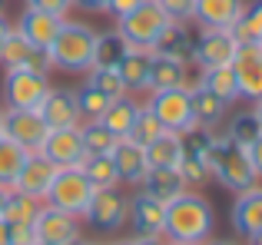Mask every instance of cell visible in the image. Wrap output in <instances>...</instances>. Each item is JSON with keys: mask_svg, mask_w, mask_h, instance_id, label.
<instances>
[{"mask_svg": "<svg viewBox=\"0 0 262 245\" xmlns=\"http://www.w3.org/2000/svg\"><path fill=\"white\" fill-rule=\"evenodd\" d=\"M212 229H216V209L209 206L206 195L186 189L183 195L166 202V219H163V239L166 242L203 245L206 239H212Z\"/></svg>", "mask_w": 262, "mask_h": 245, "instance_id": "1", "label": "cell"}, {"mask_svg": "<svg viewBox=\"0 0 262 245\" xmlns=\"http://www.w3.org/2000/svg\"><path fill=\"white\" fill-rule=\"evenodd\" d=\"M206 169L229 192H246V189H252L259 182L256 169H252V159H249V149L226 139L219 129L212 133L209 146H206Z\"/></svg>", "mask_w": 262, "mask_h": 245, "instance_id": "2", "label": "cell"}, {"mask_svg": "<svg viewBox=\"0 0 262 245\" xmlns=\"http://www.w3.org/2000/svg\"><path fill=\"white\" fill-rule=\"evenodd\" d=\"M96 33L83 20H63L50 43V63L67 73H86L93 66V50H96Z\"/></svg>", "mask_w": 262, "mask_h": 245, "instance_id": "3", "label": "cell"}, {"mask_svg": "<svg viewBox=\"0 0 262 245\" xmlns=\"http://www.w3.org/2000/svg\"><path fill=\"white\" fill-rule=\"evenodd\" d=\"M173 23V20L166 17V10H163L156 0H143L136 10H129L126 17L116 20V33H120L123 40H126L129 50H153L156 40H160V33L166 30V27Z\"/></svg>", "mask_w": 262, "mask_h": 245, "instance_id": "4", "label": "cell"}, {"mask_svg": "<svg viewBox=\"0 0 262 245\" xmlns=\"http://www.w3.org/2000/svg\"><path fill=\"white\" fill-rule=\"evenodd\" d=\"M0 90H4V110H40V103L50 93V73L13 66L4 70Z\"/></svg>", "mask_w": 262, "mask_h": 245, "instance_id": "5", "label": "cell"}, {"mask_svg": "<svg viewBox=\"0 0 262 245\" xmlns=\"http://www.w3.org/2000/svg\"><path fill=\"white\" fill-rule=\"evenodd\" d=\"M93 192H96V189L90 186V179L83 176V169L70 166V169H60V173H57V179H53V186H50V192H47L43 202H47V206H53V209H63V212L77 215V219H83V212H86L90 199H93Z\"/></svg>", "mask_w": 262, "mask_h": 245, "instance_id": "6", "label": "cell"}, {"mask_svg": "<svg viewBox=\"0 0 262 245\" xmlns=\"http://www.w3.org/2000/svg\"><path fill=\"white\" fill-rule=\"evenodd\" d=\"M146 110L160 119L166 133H183L192 126V106H189V86H176V90H149Z\"/></svg>", "mask_w": 262, "mask_h": 245, "instance_id": "7", "label": "cell"}, {"mask_svg": "<svg viewBox=\"0 0 262 245\" xmlns=\"http://www.w3.org/2000/svg\"><path fill=\"white\" fill-rule=\"evenodd\" d=\"M83 219L96 232H120L129 219V195L120 189H96Z\"/></svg>", "mask_w": 262, "mask_h": 245, "instance_id": "8", "label": "cell"}, {"mask_svg": "<svg viewBox=\"0 0 262 245\" xmlns=\"http://www.w3.org/2000/svg\"><path fill=\"white\" fill-rule=\"evenodd\" d=\"M50 126L43 122L37 110H7L4 113V136L17 146H24L27 153H40Z\"/></svg>", "mask_w": 262, "mask_h": 245, "instance_id": "9", "label": "cell"}, {"mask_svg": "<svg viewBox=\"0 0 262 245\" xmlns=\"http://www.w3.org/2000/svg\"><path fill=\"white\" fill-rule=\"evenodd\" d=\"M33 232H37V242L47 245H73L80 242V219L63 209H53V206H40L37 219H33Z\"/></svg>", "mask_w": 262, "mask_h": 245, "instance_id": "10", "label": "cell"}, {"mask_svg": "<svg viewBox=\"0 0 262 245\" xmlns=\"http://www.w3.org/2000/svg\"><path fill=\"white\" fill-rule=\"evenodd\" d=\"M236 37L232 30H199L196 50H192V63L199 70H212V66H232L236 60Z\"/></svg>", "mask_w": 262, "mask_h": 245, "instance_id": "11", "label": "cell"}, {"mask_svg": "<svg viewBox=\"0 0 262 245\" xmlns=\"http://www.w3.org/2000/svg\"><path fill=\"white\" fill-rule=\"evenodd\" d=\"M229 222L232 232L246 242H256L262 235V186L256 182L246 192H236V202L229 209Z\"/></svg>", "mask_w": 262, "mask_h": 245, "instance_id": "12", "label": "cell"}, {"mask_svg": "<svg viewBox=\"0 0 262 245\" xmlns=\"http://www.w3.org/2000/svg\"><path fill=\"white\" fill-rule=\"evenodd\" d=\"M0 66L4 70H13V66H27V70H40V73H50L53 63H50V50H40L33 46L30 40H24L13 27L7 33L4 46H0Z\"/></svg>", "mask_w": 262, "mask_h": 245, "instance_id": "13", "label": "cell"}, {"mask_svg": "<svg viewBox=\"0 0 262 245\" xmlns=\"http://www.w3.org/2000/svg\"><path fill=\"white\" fill-rule=\"evenodd\" d=\"M232 73H236V83H239V96L259 103L262 100V46L239 43L236 60H232Z\"/></svg>", "mask_w": 262, "mask_h": 245, "instance_id": "14", "label": "cell"}, {"mask_svg": "<svg viewBox=\"0 0 262 245\" xmlns=\"http://www.w3.org/2000/svg\"><path fill=\"white\" fill-rule=\"evenodd\" d=\"M40 153L53 162L57 169H70V166H80L86 159V149H83V139H80V126H67V129H50L40 146Z\"/></svg>", "mask_w": 262, "mask_h": 245, "instance_id": "15", "label": "cell"}, {"mask_svg": "<svg viewBox=\"0 0 262 245\" xmlns=\"http://www.w3.org/2000/svg\"><path fill=\"white\" fill-rule=\"evenodd\" d=\"M40 116L50 129H67V126H80L83 116H80V106H77V93L67 90V86H50L47 100L40 103Z\"/></svg>", "mask_w": 262, "mask_h": 245, "instance_id": "16", "label": "cell"}, {"mask_svg": "<svg viewBox=\"0 0 262 245\" xmlns=\"http://www.w3.org/2000/svg\"><path fill=\"white\" fill-rule=\"evenodd\" d=\"M57 173L60 169L53 166L43 153H30L27 162H24V169H20V176H17V182H13V189H20V192H27V195L43 202L47 192H50V186H53V179H57Z\"/></svg>", "mask_w": 262, "mask_h": 245, "instance_id": "17", "label": "cell"}, {"mask_svg": "<svg viewBox=\"0 0 262 245\" xmlns=\"http://www.w3.org/2000/svg\"><path fill=\"white\" fill-rule=\"evenodd\" d=\"M243 10L246 0H196L192 20L199 23V30H232Z\"/></svg>", "mask_w": 262, "mask_h": 245, "instance_id": "18", "label": "cell"}, {"mask_svg": "<svg viewBox=\"0 0 262 245\" xmlns=\"http://www.w3.org/2000/svg\"><path fill=\"white\" fill-rule=\"evenodd\" d=\"M163 219H166V206L156 202L153 195H146L140 189L136 195H129V226L133 235H163Z\"/></svg>", "mask_w": 262, "mask_h": 245, "instance_id": "19", "label": "cell"}, {"mask_svg": "<svg viewBox=\"0 0 262 245\" xmlns=\"http://www.w3.org/2000/svg\"><path fill=\"white\" fill-rule=\"evenodd\" d=\"M67 17H53V13L47 10H33V7H27L24 13H20L17 20V33L24 40H30L33 46H40V50H50L53 37H57L60 23H63Z\"/></svg>", "mask_w": 262, "mask_h": 245, "instance_id": "20", "label": "cell"}, {"mask_svg": "<svg viewBox=\"0 0 262 245\" xmlns=\"http://www.w3.org/2000/svg\"><path fill=\"white\" fill-rule=\"evenodd\" d=\"M189 106H192V122L196 126H206V129H219L226 119V113H229V103H226L223 96H216L212 90H206V86L192 83L189 86Z\"/></svg>", "mask_w": 262, "mask_h": 245, "instance_id": "21", "label": "cell"}, {"mask_svg": "<svg viewBox=\"0 0 262 245\" xmlns=\"http://www.w3.org/2000/svg\"><path fill=\"white\" fill-rule=\"evenodd\" d=\"M113 162H116V169H120V179L126 182V186H140L143 176L149 173L146 146H140V142L126 139V136H123V139L113 146Z\"/></svg>", "mask_w": 262, "mask_h": 245, "instance_id": "22", "label": "cell"}, {"mask_svg": "<svg viewBox=\"0 0 262 245\" xmlns=\"http://www.w3.org/2000/svg\"><path fill=\"white\" fill-rule=\"evenodd\" d=\"M189 86V63L149 53V90H176Z\"/></svg>", "mask_w": 262, "mask_h": 245, "instance_id": "23", "label": "cell"}, {"mask_svg": "<svg viewBox=\"0 0 262 245\" xmlns=\"http://www.w3.org/2000/svg\"><path fill=\"white\" fill-rule=\"evenodd\" d=\"M192 50H196V37L189 33L186 23H169L166 30L160 33L156 46L149 53H160V57H169V60H183V63H192Z\"/></svg>", "mask_w": 262, "mask_h": 245, "instance_id": "24", "label": "cell"}, {"mask_svg": "<svg viewBox=\"0 0 262 245\" xmlns=\"http://www.w3.org/2000/svg\"><path fill=\"white\" fill-rule=\"evenodd\" d=\"M140 189L166 206V202H173L176 195L186 192V182H183V176H179V169H149V173L143 176Z\"/></svg>", "mask_w": 262, "mask_h": 245, "instance_id": "25", "label": "cell"}, {"mask_svg": "<svg viewBox=\"0 0 262 245\" xmlns=\"http://www.w3.org/2000/svg\"><path fill=\"white\" fill-rule=\"evenodd\" d=\"M83 176L90 179L93 189H120L123 179H120V169L113 162V153H90L83 162H80Z\"/></svg>", "mask_w": 262, "mask_h": 245, "instance_id": "26", "label": "cell"}, {"mask_svg": "<svg viewBox=\"0 0 262 245\" xmlns=\"http://www.w3.org/2000/svg\"><path fill=\"white\" fill-rule=\"evenodd\" d=\"M140 106L143 103H136L133 96H116V100H110L106 103V110L100 113V122L110 129L113 136H129V126H133V119H136V113H140Z\"/></svg>", "mask_w": 262, "mask_h": 245, "instance_id": "27", "label": "cell"}, {"mask_svg": "<svg viewBox=\"0 0 262 245\" xmlns=\"http://www.w3.org/2000/svg\"><path fill=\"white\" fill-rule=\"evenodd\" d=\"M146 159H149V169H176L179 159H183L179 133H160L146 146Z\"/></svg>", "mask_w": 262, "mask_h": 245, "instance_id": "28", "label": "cell"}, {"mask_svg": "<svg viewBox=\"0 0 262 245\" xmlns=\"http://www.w3.org/2000/svg\"><path fill=\"white\" fill-rule=\"evenodd\" d=\"M199 86H206V90H212L216 96H223L226 103H236L239 96V83H236V73H232V66H212V70H199Z\"/></svg>", "mask_w": 262, "mask_h": 245, "instance_id": "29", "label": "cell"}, {"mask_svg": "<svg viewBox=\"0 0 262 245\" xmlns=\"http://www.w3.org/2000/svg\"><path fill=\"white\" fill-rule=\"evenodd\" d=\"M120 77L126 83V90H149V53L146 50H129L126 57L120 60Z\"/></svg>", "mask_w": 262, "mask_h": 245, "instance_id": "30", "label": "cell"}, {"mask_svg": "<svg viewBox=\"0 0 262 245\" xmlns=\"http://www.w3.org/2000/svg\"><path fill=\"white\" fill-rule=\"evenodd\" d=\"M129 53L126 40L120 37L116 30H103L96 33V50H93V66H120V60Z\"/></svg>", "mask_w": 262, "mask_h": 245, "instance_id": "31", "label": "cell"}, {"mask_svg": "<svg viewBox=\"0 0 262 245\" xmlns=\"http://www.w3.org/2000/svg\"><path fill=\"white\" fill-rule=\"evenodd\" d=\"M27 156L30 153H27L24 146H17V142H10L7 136H0V186L4 189H13V182H17Z\"/></svg>", "mask_w": 262, "mask_h": 245, "instance_id": "32", "label": "cell"}, {"mask_svg": "<svg viewBox=\"0 0 262 245\" xmlns=\"http://www.w3.org/2000/svg\"><path fill=\"white\" fill-rule=\"evenodd\" d=\"M40 206H43L40 199L20 192V189H10V192H7V202H4L0 219H7L10 226H13V222H33V219H37V212H40Z\"/></svg>", "mask_w": 262, "mask_h": 245, "instance_id": "33", "label": "cell"}, {"mask_svg": "<svg viewBox=\"0 0 262 245\" xmlns=\"http://www.w3.org/2000/svg\"><path fill=\"white\" fill-rule=\"evenodd\" d=\"M223 136L226 139H232V142H239V146H246L249 149L252 142L262 136V126H259V119H256V113L252 110H243V113H236L229 122H226V129H223Z\"/></svg>", "mask_w": 262, "mask_h": 245, "instance_id": "34", "label": "cell"}, {"mask_svg": "<svg viewBox=\"0 0 262 245\" xmlns=\"http://www.w3.org/2000/svg\"><path fill=\"white\" fill-rule=\"evenodd\" d=\"M86 83L93 86V90H100L106 100H116V96H126V83H123L120 70H113V66H90V70L83 73Z\"/></svg>", "mask_w": 262, "mask_h": 245, "instance_id": "35", "label": "cell"}, {"mask_svg": "<svg viewBox=\"0 0 262 245\" xmlns=\"http://www.w3.org/2000/svg\"><path fill=\"white\" fill-rule=\"evenodd\" d=\"M80 139H83V149L90 156V153H113V146L120 142V136H113L100 119H83L80 122Z\"/></svg>", "mask_w": 262, "mask_h": 245, "instance_id": "36", "label": "cell"}, {"mask_svg": "<svg viewBox=\"0 0 262 245\" xmlns=\"http://www.w3.org/2000/svg\"><path fill=\"white\" fill-rule=\"evenodd\" d=\"M232 37H236V43H259L262 40V0L246 4L243 17L232 27Z\"/></svg>", "mask_w": 262, "mask_h": 245, "instance_id": "37", "label": "cell"}, {"mask_svg": "<svg viewBox=\"0 0 262 245\" xmlns=\"http://www.w3.org/2000/svg\"><path fill=\"white\" fill-rule=\"evenodd\" d=\"M179 176H183V182H186V189H192V192H199V189L206 186V182L212 179L209 176V169H206V159L203 156H189V153H183V159H179Z\"/></svg>", "mask_w": 262, "mask_h": 245, "instance_id": "38", "label": "cell"}, {"mask_svg": "<svg viewBox=\"0 0 262 245\" xmlns=\"http://www.w3.org/2000/svg\"><path fill=\"white\" fill-rule=\"evenodd\" d=\"M160 133H166V129L160 126V119H156L146 106H140V113H136V119H133V126H129V136H126V139L140 142V146H149V142H153Z\"/></svg>", "mask_w": 262, "mask_h": 245, "instance_id": "39", "label": "cell"}, {"mask_svg": "<svg viewBox=\"0 0 262 245\" xmlns=\"http://www.w3.org/2000/svg\"><path fill=\"white\" fill-rule=\"evenodd\" d=\"M73 93H77V106H80V116H83V119H100V113L106 110V103H110V100L103 96L100 90H93L90 83H83L80 90H73Z\"/></svg>", "mask_w": 262, "mask_h": 245, "instance_id": "40", "label": "cell"}, {"mask_svg": "<svg viewBox=\"0 0 262 245\" xmlns=\"http://www.w3.org/2000/svg\"><path fill=\"white\" fill-rule=\"evenodd\" d=\"M156 4L166 10L169 20H176V23H189V20H192V4H196V0H156Z\"/></svg>", "mask_w": 262, "mask_h": 245, "instance_id": "41", "label": "cell"}, {"mask_svg": "<svg viewBox=\"0 0 262 245\" xmlns=\"http://www.w3.org/2000/svg\"><path fill=\"white\" fill-rule=\"evenodd\" d=\"M27 7L47 10V13H53V17H67V13L73 10V0H27Z\"/></svg>", "mask_w": 262, "mask_h": 245, "instance_id": "42", "label": "cell"}, {"mask_svg": "<svg viewBox=\"0 0 262 245\" xmlns=\"http://www.w3.org/2000/svg\"><path fill=\"white\" fill-rule=\"evenodd\" d=\"M10 245H37L33 222H13L10 226Z\"/></svg>", "mask_w": 262, "mask_h": 245, "instance_id": "43", "label": "cell"}, {"mask_svg": "<svg viewBox=\"0 0 262 245\" xmlns=\"http://www.w3.org/2000/svg\"><path fill=\"white\" fill-rule=\"evenodd\" d=\"M140 4H143V0H110V4H106V13L113 20H120V17H126L129 10H136Z\"/></svg>", "mask_w": 262, "mask_h": 245, "instance_id": "44", "label": "cell"}, {"mask_svg": "<svg viewBox=\"0 0 262 245\" xmlns=\"http://www.w3.org/2000/svg\"><path fill=\"white\" fill-rule=\"evenodd\" d=\"M106 4L110 0H73V7H80L86 13H106Z\"/></svg>", "mask_w": 262, "mask_h": 245, "instance_id": "45", "label": "cell"}, {"mask_svg": "<svg viewBox=\"0 0 262 245\" xmlns=\"http://www.w3.org/2000/svg\"><path fill=\"white\" fill-rule=\"evenodd\" d=\"M249 159H252V169H256V176L262 179V136L249 146Z\"/></svg>", "mask_w": 262, "mask_h": 245, "instance_id": "46", "label": "cell"}, {"mask_svg": "<svg viewBox=\"0 0 262 245\" xmlns=\"http://www.w3.org/2000/svg\"><path fill=\"white\" fill-rule=\"evenodd\" d=\"M129 245H169L163 235H133V239H126Z\"/></svg>", "mask_w": 262, "mask_h": 245, "instance_id": "47", "label": "cell"}, {"mask_svg": "<svg viewBox=\"0 0 262 245\" xmlns=\"http://www.w3.org/2000/svg\"><path fill=\"white\" fill-rule=\"evenodd\" d=\"M10 30H13V23L0 13V46H4V40H7V33H10Z\"/></svg>", "mask_w": 262, "mask_h": 245, "instance_id": "48", "label": "cell"}, {"mask_svg": "<svg viewBox=\"0 0 262 245\" xmlns=\"http://www.w3.org/2000/svg\"><path fill=\"white\" fill-rule=\"evenodd\" d=\"M0 245H10V222L0 219Z\"/></svg>", "mask_w": 262, "mask_h": 245, "instance_id": "49", "label": "cell"}, {"mask_svg": "<svg viewBox=\"0 0 262 245\" xmlns=\"http://www.w3.org/2000/svg\"><path fill=\"white\" fill-rule=\"evenodd\" d=\"M203 245H239V242H232V239H206Z\"/></svg>", "mask_w": 262, "mask_h": 245, "instance_id": "50", "label": "cell"}, {"mask_svg": "<svg viewBox=\"0 0 262 245\" xmlns=\"http://www.w3.org/2000/svg\"><path fill=\"white\" fill-rule=\"evenodd\" d=\"M7 192H10V189H4V186H0V212H4V202H7Z\"/></svg>", "mask_w": 262, "mask_h": 245, "instance_id": "51", "label": "cell"}, {"mask_svg": "<svg viewBox=\"0 0 262 245\" xmlns=\"http://www.w3.org/2000/svg\"><path fill=\"white\" fill-rule=\"evenodd\" d=\"M252 113H256V119H259V126H262V100L256 103V110H252Z\"/></svg>", "mask_w": 262, "mask_h": 245, "instance_id": "52", "label": "cell"}, {"mask_svg": "<svg viewBox=\"0 0 262 245\" xmlns=\"http://www.w3.org/2000/svg\"><path fill=\"white\" fill-rule=\"evenodd\" d=\"M73 245H113V242H83V239H80V242H73Z\"/></svg>", "mask_w": 262, "mask_h": 245, "instance_id": "53", "label": "cell"}, {"mask_svg": "<svg viewBox=\"0 0 262 245\" xmlns=\"http://www.w3.org/2000/svg\"><path fill=\"white\" fill-rule=\"evenodd\" d=\"M4 113H7V110L0 106V136H4Z\"/></svg>", "mask_w": 262, "mask_h": 245, "instance_id": "54", "label": "cell"}, {"mask_svg": "<svg viewBox=\"0 0 262 245\" xmlns=\"http://www.w3.org/2000/svg\"><path fill=\"white\" fill-rule=\"evenodd\" d=\"M252 245H262V235H259V239H256V242H252Z\"/></svg>", "mask_w": 262, "mask_h": 245, "instance_id": "55", "label": "cell"}, {"mask_svg": "<svg viewBox=\"0 0 262 245\" xmlns=\"http://www.w3.org/2000/svg\"><path fill=\"white\" fill-rule=\"evenodd\" d=\"M113 245H129V242H113Z\"/></svg>", "mask_w": 262, "mask_h": 245, "instance_id": "56", "label": "cell"}, {"mask_svg": "<svg viewBox=\"0 0 262 245\" xmlns=\"http://www.w3.org/2000/svg\"><path fill=\"white\" fill-rule=\"evenodd\" d=\"M37 245H47V242H37Z\"/></svg>", "mask_w": 262, "mask_h": 245, "instance_id": "57", "label": "cell"}, {"mask_svg": "<svg viewBox=\"0 0 262 245\" xmlns=\"http://www.w3.org/2000/svg\"><path fill=\"white\" fill-rule=\"evenodd\" d=\"M169 245H179V242H169Z\"/></svg>", "mask_w": 262, "mask_h": 245, "instance_id": "58", "label": "cell"}, {"mask_svg": "<svg viewBox=\"0 0 262 245\" xmlns=\"http://www.w3.org/2000/svg\"><path fill=\"white\" fill-rule=\"evenodd\" d=\"M259 46H262V40H259Z\"/></svg>", "mask_w": 262, "mask_h": 245, "instance_id": "59", "label": "cell"}]
</instances>
